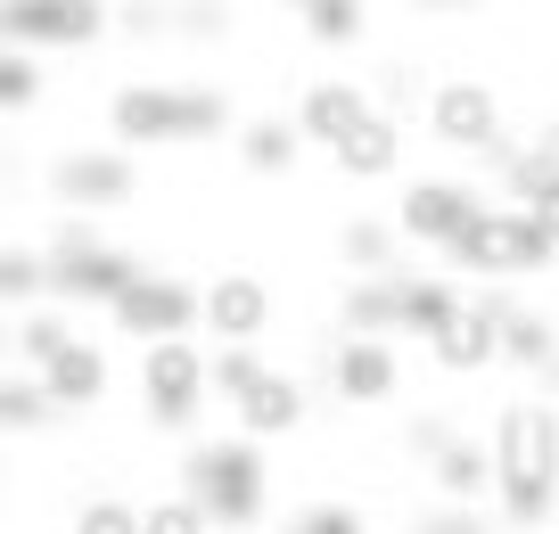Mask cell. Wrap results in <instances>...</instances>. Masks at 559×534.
I'll list each match as a JSON object with an SVG mask.
<instances>
[{"instance_id": "6da1fadb", "label": "cell", "mask_w": 559, "mask_h": 534, "mask_svg": "<svg viewBox=\"0 0 559 534\" xmlns=\"http://www.w3.org/2000/svg\"><path fill=\"white\" fill-rule=\"evenodd\" d=\"M493 468H502V518L510 526H543L559 510V419L543 403H510L493 428Z\"/></svg>"}, {"instance_id": "7a4b0ae2", "label": "cell", "mask_w": 559, "mask_h": 534, "mask_svg": "<svg viewBox=\"0 0 559 534\" xmlns=\"http://www.w3.org/2000/svg\"><path fill=\"white\" fill-rule=\"evenodd\" d=\"M107 123H116V140H132V149H148V140H214L230 123L223 91H157V83H132L107 99Z\"/></svg>"}, {"instance_id": "3957f363", "label": "cell", "mask_w": 559, "mask_h": 534, "mask_svg": "<svg viewBox=\"0 0 559 534\" xmlns=\"http://www.w3.org/2000/svg\"><path fill=\"white\" fill-rule=\"evenodd\" d=\"M181 494L198 501V510L214 518V526H255L263 518V461L255 444H198L190 461H181Z\"/></svg>"}, {"instance_id": "277c9868", "label": "cell", "mask_w": 559, "mask_h": 534, "mask_svg": "<svg viewBox=\"0 0 559 534\" xmlns=\"http://www.w3.org/2000/svg\"><path fill=\"white\" fill-rule=\"evenodd\" d=\"M551 247H559V239H551V230H543L526 206H486V214H477V223L453 239V256L469 263V272L519 280V272H543V263H551Z\"/></svg>"}, {"instance_id": "5b68a950", "label": "cell", "mask_w": 559, "mask_h": 534, "mask_svg": "<svg viewBox=\"0 0 559 534\" xmlns=\"http://www.w3.org/2000/svg\"><path fill=\"white\" fill-rule=\"evenodd\" d=\"M206 387H214V363L198 354L190 337H157V345H148L140 395H148V419H157V428H190L198 403H206Z\"/></svg>"}, {"instance_id": "8992f818", "label": "cell", "mask_w": 559, "mask_h": 534, "mask_svg": "<svg viewBox=\"0 0 559 534\" xmlns=\"http://www.w3.org/2000/svg\"><path fill=\"white\" fill-rule=\"evenodd\" d=\"M107 312H116L123 337H148V345H157V337H181L190 321H206V296L181 288V280H165V272H140Z\"/></svg>"}, {"instance_id": "52a82bcc", "label": "cell", "mask_w": 559, "mask_h": 534, "mask_svg": "<svg viewBox=\"0 0 559 534\" xmlns=\"http://www.w3.org/2000/svg\"><path fill=\"white\" fill-rule=\"evenodd\" d=\"M132 280H140V272L116 256V247H99L91 230H67V239H58V256H50V288H58V296H83V305H116Z\"/></svg>"}, {"instance_id": "ba28073f", "label": "cell", "mask_w": 559, "mask_h": 534, "mask_svg": "<svg viewBox=\"0 0 559 534\" xmlns=\"http://www.w3.org/2000/svg\"><path fill=\"white\" fill-rule=\"evenodd\" d=\"M428 123H437L444 149H477V156L502 149V107H493L486 83H437V99H428Z\"/></svg>"}, {"instance_id": "9c48e42d", "label": "cell", "mask_w": 559, "mask_h": 534, "mask_svg": "<svg viewBox=\"0 0 559 534\" xmlns=\"http://www.w3.org/2000/svg\"><path fill=\"white\" fill-rule=\"evenodd\" d=\"M477 214H486V206H477L461 181H412L403 206H395V230H403V239H428V247H453Z\"/></svg>"}, {"instance_id": "30bf717a", "label": "cell", "mask_w": 559, "mask_h": 534, "mask_svg": "<svg viewBox=\"0 0 559 534\" xmlns=\"http://www.w3.org/2000/svg\"><path fill=\"white\" fill-rule=\"evenodd\" d=\"M370 116H379V107H370V91H362V83H346V74H321V83L305 91V107H297V132H305V140H321V149L337 156Z\"/></svg>"}, {"instance_id": "8fae6325", "label": "cell", "mask_w": 559, "mask_h": 534, "mask_svg": "<svg viewBox=\"0 0 559 534\" xmlns=\"http://www.w3.org/2000/svg\"><path fill=\"white\" fill-rule=\"evenodd\" d=\"M0 25H9V50L17 41H99L107 9L99 0H9Z\"/></svg>"}, {"instance_id": "7c38bea8", "label": "cell", "mask_w": 559, "mask_h": 534, "mask_svg": "<svg viewBox=\"0 0 559 534\" xmlns=\"http://www.w3.org/2000/svg\"><path fill=\"white\" fill-rule=\"evenodd\" d=\"M263 321H272V288H263L255 272H223L206 288V329L223 345H247V337H263Z\"/></svg>"}, {"instance_id": "4fadbf2b", "label": "cell", "mask_w": 559, "mask_h": 534, "mask_svg": "<svg viewBox=\"0 0 559 534\" xmlns=\"http://www.w3.org/2000/svg\"><path fill=\"white\" fill-rule=\"evenodd\" d=\"M428 345H437L444 370H486L493 354H502V312L477 296V305H461V321L444 329V337H428Z\"/></svg>"}, {"instance_id": "5bb4252c", "label": "cell", "mask_w": 559, "mask_h": 534, "mask_svg": "<svg viewBox=\"0 0 559 534\" xmlns=\"http://www.w3.org/2000/svg\"><path fill=\"white\" fill-rule=\"evenodd\" d=\"M337 395L346 403H386L395 395V354H386V337H346L337 345Z\"/></svg>"}, {"instance_id": "9a60e30c", "label": "cell", "mask_w": 559, "mask_h": 534, "mask_svg": "<svg viewBox=\"0 0 559 534\" xmlns=\"http://www.w3.org/2000/svg\"><path fill=\"white\" fill-rule=\"evenodd\" d=\"M41 387H50V403H58V412H83V403H99V395H107V354L74 337L67 354H58V363L41 370Z\"/></svg>"}, {"instance_id": "2e32d148", "label": "cell", "mask_w": 559, "mask_h": 534, "mask_svg": "<svg viewBox=\"0 0 559 534\" xmlns=\"http://www.w3.org/2000/svg\"><path fill=\"white\" fill-rule=\"evenodd\" d=\"M297 419H305V395H297V379H280V370H263V379L239 395V428L247 436H288Z\"/></svg>"}, {"instance_id": "e0dca14e", "label": "cell", "mask_w": 559, "mask_h": 534, "mask_svg": "<svg viewBox=\"0 0 559 534\" xmlns=\"http://www.w3.org/2000/svg\"><path fill=\"white\" fill-rule=\"evenodd\" d=\"M58 190L83 198V206H116V198H132V165H123V156H67V165H58Z\"/></svg>"}, {"instance_id": "ac0fdd59", "label": "cell", "mask_w": 559, "mask_h": 534, "mask_svg": "<svg viewBox=\"0 0 559 534\" xmlns=\"http://www.w3.org/2000/svg\"><path fill=\"white\" fill-rule=\"evenodd\" d=\"M395 156H403V123H395V116H370L362 132L337 149V173H354V181H379V173H395Z\"/></svg>"}, {"instance_id": "d6986e66", "label": "cell", "mask_w": 559, "mask_h": 534, "mask_svg": "<svg viewBox=\"0 0 559 534\" xmlns=\"http://www.w3.org/2000/svg\"><path fill=\"white\" fill-rule=\"evenodd\" d=\"M486 485H502L493 452H486V444H461V436H453V444L437 452V494H444V501H477Z\"/></svg>"}, {"instance_id": "ffe728a7", "label": "cell", "mask_w": 559, "mask_h": 534, "mask_svg": "<svg viewBox=\"0 0 559 534\" xmlns=\"http://www.w3.org/2000/svg\"><path fill=\"white\" fill-rule=\"evenodd\" d=\"M493 312H502V354L510 363H559V337H551V321H543V312H519V305H502V296H486Z\"/></svg>"}, {"instance_id": "44dd1931", "label": "cell", "mask_w": 559, "mask_h": 534, "mask_svg": "<svg viewBox=\"0 0 559 534\" xmlns=\"http://www.w3.org/2000/svg\"><path fill=\"white\" fill-rule=\"evenodd\" d=\"M551 190H559V132H543L535 149L510 156V198H519V206H543Z\"/></svg>"}, {"instance_id": "7402d4cb", "label": "cell", "mask_w": 559, "mask_h": 534, "mask_svg": "<svg viewBox=\"0 0 559 534\" xmlns=\"http://www.w3.org/2000/svg\"><path fill=\"white\" fill-rule=\"evenodd\" d=\"M453 321H461V296L444 288V280H403V329H419V337H444Z\"/></svg>"}, {"instance_id": "603a6c76", "label": "cell", "mask_w": 559, "mask_h": 534, "mask_svg": "<svg viewBox=\"0 0 559 534\" xmlns=\"http://www.w3.org/2000/svg\"><path fill=\"white\" fill-rule=\"evenodd\" d=\"M239 156H247V173H288L297 165V132H288L280 116H263V123L239 132Z\"/></svg>"}, {"instance_id": "cb8c5ba5", "label": "cell", "mask_w": 559, "mask_h": 534, "mask_svg": "<svg viewBox=\"0 0 559 534\" xmlns=\"http://www.w3.org/2000/svg\"><path fill=\"white\" fill-rule=\"evenodd\" d=\"M67 345H74V329L58 321V312H25V329H17V354H25L34 370H50L58 354H67Z\"/></svg>"}, {"instance_id": "d4e9b609", "label": "cell", "mask_w": 559, "mask_h": 534, "mask_svg": "<svg viewBox=\"0 0 559 534\" xmlns=\"http://www.w3.org/2000/svg\"><path fill=\"white\" fill-rule=\"evenodd\" d=\"M305 9V34L313 41H354L362 34V0H297Z\"/></svg>"}, {"instance_id": "484cf974", "label": "cell", "mask_w": 559, "mask_h": 534, "mask_svg": "<svg viewBox=\"0 0 559 534\" xmlns=\"http://www.w3.org/2000/svg\"><path fill=\"white\" fill-rule=\"evenodd\" d=\"M0 419H9V428H41V419H50V387L41 379H9L0 387Z\"/></svg>"}, {"instance_id": "4316f807", "label": "cell", "mask_w": 559, "mask_h": 534, "mask_svg": "<svg viewBox=\"0 0 559 534\" xmlns=\"http://www.w3.org/2000/svg\"><path fill=\"white\" fill-rule=\"evenodd\" d=\"M74 534H148V510H132V501H83Z\"/></svg>"}, {"instance_id": "83f0119b", "label": "cell", "mask_w": 559, "mask_h": 534, "mask_svg": "<svg viewBox=\"0 0 559 534\" xmlns=\"http://www.w3.org/2000/svg\"><path fill=\"white\" fill-rule=\"evenodd\" d=\"M0 288H9V305H17V296H41L50 288V263L25 256V247H9V256H0Z\"/></svg>"}, {"instance_id": "f1b7e54d", "label": "cell", "mask_w": 559, "mask_h": 534, "mask_svg": "<svg viewBox=\"0 0 559 534\" xmlns=\"http://www.w3.org/2000/svg\"><path fill=\"white\" fill-rule=\"evenodd\" d=\"M255 379H263V363L247 354V345H223V354H214V387H223L230 403H239V395H247Z\"/></svg>"}, {"instance_id": "f546056e", "label": "cell", "mask_w": 559, "mask_h": 534, "mask_svg": "<svg viewBox=\"0 0 559 534\" xmlns=\"http://www.w3.org/2000/svg\"><path fill=\"white\" fill-rule=\"evenodd\" d=\"M206 526H214V518L198 510L190 494H174V501H157V510H148V534H206Z\"/></svg>"}, {"instance_id": "4dcf8cb0", "label": "cell", "mask_w": 559, "mask_h": 534, "mask_svg": "<svg viewBox=\"0 0 559 534\" xmlns=\"http://www.w3.org/2000/svg\"><path fill=\"white\" fill-rule=\"evenodd\" d=\"M337 247H346V263H362V272H386V247H395V239H386L379 223H346Z\"/></svg>"}, {"instance_id": "1f68e13d", "label": "cell", "mask_w": 559, "mask_h": 534, "mask_svg": "<svg viewBox=\"0 0 559 534\" xmlns=\"http://www.w3.org/2000/svg\"><path fill=\"white\" fill-rule=\"evenodd\" d=\"M34 91H41L34 58H25V50H9V58H0V107H25V99H34Z\"/></svg>"}, {"instance_id": "d6a6232c", "label": "cell", "mask_w": 559, "mask_h": 534, "mask_svg": "<svg viewBox=\"0 0 559 534\" xmlns=\"http://www.w3.org/2000/svg\"><path fill=\"white\" fill-rule=\"evenodd\" d=\"M297 534H362V510H346V501H313V510L297 518Z\"/></svg>"}, {"instance_id": "836d02e7", "label": "cell", "mask_w": 559, "mask_h": 534, "mask_svg": "<svg viewBox=\"0 0 559 534\" xmlns=\"http://www.w3.org/2000/svg\"><path fill=\"white\" fill-rule=\"evenodd\" d=\"M428 534H486V518H477V501H453V510L428 518Z\"/></svg>"}, {"instance_id": "e575fe53", "label": "cell", "mask_w": 559, "mask_h": 534, "mask_svg": "<svg viewBox=\"0 0 559 534\" xmlns=\"http://www.w3.org/2000/svg\"><path fill=\"white\" fill-rule=\"evenodd\" d=\"M412 444H419V452H444L453 436H444V419H419V428H412Z\"/></svg>"}, {"instance_id": "d590c367", "label": "cell", "mask_w": 559, "mask_h": 534, "mask_svg": "<svg viewBox=\"0 0 559 534\" xmlns=\"http://www.w3.org/2000/svg\"><path fill=\"white\" fill-rule=\"evenodd\" d=\"M526 214H535V223H543V230H551V239H559V190L543 198V206H526Z\"/></svg>"}, {"instance_id": "8d00e7d4", "label": "cell", "mask_w": 559, "mask_h": 534, "mask_svg": "<svg viewBox=\"0 0 559 534\" xmlns=\"http://www.w3.org/2000/svg\"><path fill=\"white\" fill-rule=\"evenodd\" d=\"M551 370H559V363H551Z\"/></svg>"}]
</instances>
